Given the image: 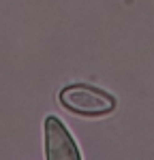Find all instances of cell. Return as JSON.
<instances>
[{"label":"cell","mask_w":154,"mask_h":160,"mask_svg":"<svg viewBox=\"0 0 154 160\" xmlns=\"http://www.w3.org/2000/svg\"><path fill=\"white\" fill-rule=\"evenodd\" d=\"M58 100L66 111L84 118H101L116 109V98L111 94L88 83H71L62 88Z\"/></svg>","instance_id":"1"},{"label":"cell","mask_w":154,"mask_h":160,"mask_svg":"<svg viewBox=\"0 0 154 160\" xmlns=\"http://www.w3.org/2000/svg\"><path fill=\"white\" fill-rule=\"evenodd\" d=\"M43 132H45V158L47 160H79L81 158L71 132L66 130V126L56 115L45 118Z\"/></svg>","instance_id":"2"}]
</instances>
